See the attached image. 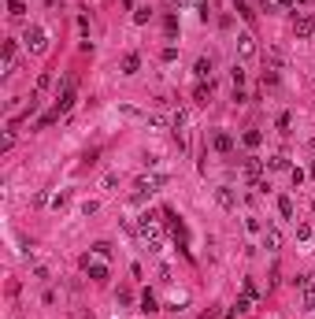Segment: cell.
Returning <instances> with one entry per match:
<instances>
[{
	"instance_id": "cell-1",
	"label": "cell",
	"mask_w": 315,
	"mask_h": 319,
	"mask_svg": "<svg viewBox=\"0 0 315 319\" xmlns=\"http://www.w3.org/2000/svg\"><path fill=\"white\" fill-rule=\"evenodd\" d=\"M134 234L141 237V245H145L149 252H160V219H156L152 212H145V215H141V223H137V227H134Z\"/></svg>"
},
{
	"instance_id": "cell-2",
	"label": "cell",
	"mask_w": 315,
	"mask_h": 319,
	"mask_svg": "<svg viewBox=\"0 0 315 319\" xmlns=\"http://www.w3.org/2000/svg\"><path fill=\"white\" fill-rule=\"evenodd\" d=\"M297 282H301V305L311 312V308H315V275H311V271H304V275H297Z\"/></svg>"
},
{
	"instance_id": "cell-3",
	"label": "cell",
	"mask_w": 315,
	"mask_h": 319,
	"mask_svg": "<svg viewBox=\"0 0 315 319\" xmlns=\"http://www.w3.org/2000/svg\"><path fill=\"white\" fill-rule=\"evenodd\" d=\"M74 108V78H67V82H63V89H59V97H56V115H67V111Z\"/></svg>"
},
{
	"instance_id": "cell-4",
	"label": "cell",
	"mask_w": 315,
	"mask_h": 319,
	"mask_svg": "<svg viewBox=\"0 0 315 319\" xmlns=\"http://www.w3.org/2000/svg\"><path fill=\"white\" fill-rule=\"evenodd\" d=\"M23 41L30 45V52H34V56H41L45 49H49V34H45V30H41V26H30Z\"/></svg>"
},
{
	"instance_id": "cell-5",
	"label": "cell",
	"mask_w": 315,
	"mask_h": 319,
	"mask_svg": "<svg viewBox=\"0 0 315 319\" xmlns=\"http://www.w3.org/2000/svg\"><path fill=\"white\" fill-rule=\"evenodd\" d=\"M163 219H167V227H171V237H175V245L178 249H185V223L171 212V208H163Z\"/></svg>"
},
{
	"instance_id": "cell-6",
	"label": "cell",
	"mask_w": 315,
	"mask_h": 319,
	"mask_svg": "<svg viewBox=\"0 0 315 319\" xmlns=\"http://www.w3.org/2000/svg\"><path fill=\"white\" fill-rule=\"evenodd\" d=\"M241 171H245V178H248L252 186H256V182H263V171H267V164H263L260 156H248L245 164H241Z\"/></svg>"
},
{
	"instance_id": "cell-7",
	"label": "cell",
	"mask_w": 315,
	"mask_h": 319,
	"mask_svg": "<svg viewBox=\"0 0 315 319\" xmlns=\"http://www.w3.org/2000/svg\"><path fill=\"white\" fill-rule=\"evenodd\" d=\"M82 267H86V275L93 278V282H108V264H100V260H82Z\"/></svg>"
},
{
	"instance_id": "cell-8",
	"label": "cell",
	"mask_w": 315,
	"mask_h": 319,
	"mask_svg": "<svg viewBox=\"0 0 315 319\" xmlns=\"http://www.w3.org/2000/svg\"><path fill=\"white\" fill-rule=\"evenodd\" d=\"M293 34L297 37H315V19H311V15H301V19H293Z\"/></svg>"
},
{
	"instance_id": "cell-9",
	"label": "cell",
	"mask_w": 315,
	"mask_h": 319,
	"mask_svg": "<svg viewBox=\"0 0 315 319\" xmlns=\"http://www.w3.org/2000/svg\"><path fill=\"white\" fill-rule=\"evenodd\" d=\"M212 149H215V152H223V156H226V152H234V134L215 130V134H212Z\"/></svg>"
},
{
	"instance_id": "cell-10",
	"label": "cell",
	"mask_w": 315,
	"mask_h": 319,
	"mask_svg": "<svg viewBox=\"0 0 315 319\" xmlns=\"http://www.w3.org/2000/svg\"><path fill=\"white\" fill-rule=\"evenodd\" d=\"M238 56H241V59H252V56H256V37H252L248 30H245V34H238Z\"/></svg>"
},
{
	"instance_id": "cell-11",
	"label": "cell",
	"mask_w": 315,
	"mask_h": 319,
	"mask_svg": "<svg viewBox=\"0 0 315 319\" xmlns=\"http://www.w3.org/2000/svg\"><path fill=\"white\" fill-rule=\"evenodd\" d=\"M212 67H215V63H212V56H200V59L193 63V74L200 78V82H212Z\"/></svg>"
},
{
	"instance_id": "cell-12",
	"label": "cell",
	"mask_w": 315,
	"mask_h": 319,
	"mask_svg": "<svg viewBox=\"0 0 315 319\" xmlns=\"http://www.w3.org/2000/svg\"><path fill=\"white\" fill-rule=\"evenodd\" d=\"M215 201L223 204V208H238V197H234L230 186H219V189H215Z\"/></svg>"
},
{
	"instance_id": "cell-13",
	"label": "cell",
	"mask_w": 315,
	"mask_h": 319,
	"mask_svg": "<svg viewBox=\"0 0 315 319\" xmlns=\"http://www.w3.org/2000/svg\"><path fill=\"white\" fill-rule=\"evenodd\" d=\"M263 245H267V249H282V234H278V227H267V230H263Z\"/></svg>"
},
{
	"instance_id": "cell-14",
	"label": "cell",
	"mask_w": 315,
	"mask_h": 319,
	"mask_svg": "<svg viewBox=\"0 0 315 319\" xmlns=\"http://www.w3.org/2000/svg\"><path fill=\"white\" fill-rule=\"evenodd\" d=\"M15 71V41H4V74Z\"/></svg>"
},
{
	"instance_id": "cell-15",
	"label": "cell",
	"mask_w": 315,
	"mask_h": 319,
	"mask_svg": "<svg viewBox=\"0 0 315 319\" xmlns=\"http://www.w3.org/2000/svg\"><path fill=\"white\" fill-rule=\"evenodd\" d=\"M267 171H293V167H289V160L278 152V156H271V160H267Z\"/></svg>"
},
{
	"instance_id": "cell-16",
	"label": "cell",
	"mask_w": 315,
	"mask_h": 319,
	"mask_svg": "<svg viewBox=\"0 0 315 319\" xmlns=\"http://www.w3.org/2000/svg\"><path fill=\"white\" fill-rule=\"evenodd\" d=\"M141 312H149V315H152V312H160V301H156V297H152L149 290L141 293Z\"/></svg>"
},
{
	"instance_id": "cell-17",
	"label": "cell",
	"mask_w": 315,
	"mask_h": 319,
	"mask_svg": "<svg viewBox=\"0 0 315 319\" xmlns=\"http://www.w3.org/2000/svg\"><path fill=\"white\" fill-rule=\"evenodd\" d=\"M137 67H141V56L137 52H130V56L122 59V74H137Z\"/></svg>"
},
{
	"instance_id": "cell-18",
	"label": "cell",
	"mask_w": 315,
	"mask_h": 319,
	"mask_svg": "<svg viewBox=\"0 0 315 319\" xmlns=\"http://www.w3.org/2000/svg\"><path fill=\"white\" fill-rule=\"evenodd\" d=\"M278 215L282 219H293V197H278Z\"/></svg>"
},
{
	"instance_id": "cell-19",
	"label": "cell",
	"mask_w": 315,
	"mask_h": 319,
	"mask_svg": "<svg viewBox=\"0 0 315 319\" xmlns=\"http://www.w3.org/2000/svg\"><path fill=\"white\" fill-rule=\"evenodd\" d=\"M212 101V82H200L197 86V104H208Z\"/></svg>"
},
{
	"instance_id": "cell-20",
	"label": "cell",
	"mask_w": 315,
	"mask_h": 319,
	"mask_svg": "<svg viewBox=\"0 0 315 319\" xmlns=\"http://www.w3.org/2000/svg\"><path fill=\"white\" fill-rule=\"evenodd\" d=\"M230 78H234V89H241V86H245V67H241V63H234Z\"/></svg>"
},
{
	"instance_id": "cell-21",
	"label": "cell",
	"mask_w": 315,
	"mask_h": 319,
	"mask_svg": "<svg viewBox=\"0 0 315 319\" xmlns=\"http://www.w3.org/2000/svg\"><path fill=\"white\" fill-rule=\"evenodd\" d=\"M8 15H15V19H23V15H26V4H23V0H8Z\"/></svg>"
},
{
	"instance_id": "cell-22",
	"label": "cell",
	"mask_w": 315,
	"mask_h": 319,
	"mask_svg": "<svg viewBox=\"0 0 315 319\" xmlns=\"http://www.w3.org/2000/svg\"><path fill=\"white\" fill-rule=\"evenodd\" d=\"M241 141H245L248 149H256L260 141H263V134H260V130H245V137H241Z\"/></svg>"
},
{
	"instance_id": "cell-23",
	"label": "cell",
	"mask_w": 315,
	"mask_h": 319,
	"mask_svg": "<svg viewBox=\"0 0 315 319\" xmlns=\"http://www.w3.org/2000/svg\"><path fill=\"white\" fill-rule=\"evenodd\" d=\"M234 312H238V315H245V312H252V297H238V305H234Z\"/></svg>"
},
{
	"instance_id": "cell-24",
	"label": "cell",
	"mask_w": 315,
	"mask_h": 319,
	"mask_svg": "<svg viewBox=\"0 0 315 319\" xmlns=\"http://www.w3.org/2000/svg\"><path fill=\"white\" fill-rule=\"evenodd\" d=\"M234 11H238L241 19H252V15H256V11H252V8L245 4V0H234Z\"/></svg>"
},
{
	"instance_id": "cell-25",
	"label": "cell",
	"mask_w": 315,
	"mask_h": 319,
	"mask_svg": "<svg viewBox=\"0 0 315 319\" xmlns=\"http://www.w3.org/2000/svg\"><path fill=\"white\" fill-rule=\"evenodd\" d=\"M93 252H97V256H104V260H108V256H112V245H108V242H97V245H93Z\"/></svg>"
},
{
	"instance_id": "cell-26",
	"label": "cell",
	"mask_w": 315,
	"mask_h": 319,
	"mask_svg": "<svg viewBox=\"0 0 315 319\" xmlns=\"http://www.w3.org/2000/svg\"><path fill=\"white\" fill-rule=\"evenodd\" d=\"M185 123H189V115H185V111H175V119H171V126H175V130H182Z\"/></svg>"
},
{
	"instance_id": "cell-27",
	"label": "cell",
	"mask_w": 315,
	"mask_h": 319,
	"mask_svg": "<svg viewBox=\"0 0 315 319\" xmlns=\"http://www.w3.org/2000/svg\"><path fill=\"white\" fill-rule=\"evenodd\" d=\"M67 201H71L67 193H56V197H52V208H56V212H59V208H67Z\"/></svg>"
},
{
	"instance_id": "cell-28",
	"label": "cell",
	"mask_w": 315,
	"mask_h": 319,
	"mask_svg": "<svg viewBox=\"0 0 315 319\" xmlns=\"http://www.w3.org/2000/svg\"><path fill=\"white\" fill-rule=\"evenodd\" d=\"M289 182H293V186H301V182H304V171H301V167H293V171H289Z\"/></svg>"
},
{
	"instance_id": "cell-29",
	"label": "cell",
	"mask_w": 315,
	"mask_h": 319,
	"mask_svg": "<svg viewBox=\"0 0 315 319\" xmlns=\"http://www.w3.org/2000/svg\"><path fill=\"white\" fill-rule=\"evenodd\" d=\"M97 208H100L97 201H86V204H82V215H97Z\"/></svg>"
},
{
	"instance_id": "cell-30",
	"label": "cell",
	"mask_w": 315,
	"mask_h": 319,
	"mask_svg": "<svg viewBox=\"0 0 315 319\" xmlns=\"http://www.w3.org/2000/svg\"><path fill=\"white\" fill-rule=\"evenodd\" d=\"M275 126H278V134H289V115H278Z\"/></svg>"
},
{
	"instance_id": "cell-31",
	"label": "cell",
	"mask_w": 315,
	"mask_h": 319,
	"mask_svg": "<svg viewBox=\"0 0 315 319\" xmlns=\"http://www.w3.org/2000/svg\"><path fill=\"white\" fill-rule=\"evenodd\" d=\"M297 237H301V242H308V237H311V227H308V223H301V227H297Z\"/></svg>"
},
{
	"instance_id": "cell-32",
	"label": "cell",
	"mask_w": 315,
	"mask_h": 319,
	"mask_svg": "<svg viewBox=\"0 0 315 319\" xmlns=\"http://www.w3.org/2000/svg\"><path fill=\"white\" fill-rule=\"evenodd\" d=\"M175 30H178V19H175V15H167V37H175Z\"/></svg>"
},
{
	"instance_id": "cell-33",
	"label": "cell",
	"mask_w": 315,
	"mask_h": 319,
	"mask_svg": "<svg viewBox=\"0 0 315 319\" xmlns=\"http://www.w3.org/2000/svg\"><path fill=\"white\" fill-rule=\"evenodd\" d=\"M49 86H52V74H49V71H45V74L37 78V89H49Z\"/></svg>"
},
{
	"instance_id": "cell-34",
	"label": "cell",
	"mask_w": 315,
	"mask_h": 319,
	"mask_svg": "<svg viewBox=\"0 0 315 319\" xmlns=\"http://www.w3.org/2000/svg\"><path fill=\"white\" fill-rule=\"evenodd\" d=\"M134 23H149V8H137L134 11Z\"/></svg>"
},
{
	"instance_id": "cell-35",
	"label": "cell",
	"mask_w": 315,
	"mask_h": 319,
	"mask_svg": "<svg viewBox=\"0 0 315 319\" xmlns=\"http://www.w3.org/2000/svg\"><path fill=\"white\" fill-rule=\"evenodd\" d=\"M245 297L256 301V282H252V278H245Z\"/></svg>"
},
{
	"instance_id": "cell-36",
	"label": "cell",
	"mask_w": 315,
	"mask_h": 319,
	"mask_svg": "<svg viewBox=\"0 0 315 319\" xmlns=\"http://www.w3.org/2000/svg\"><path fill=\"white\" fill-rule=\"evenodd\" d=\"M11 145H15V130H8V134H4V145H0V149H4V152H8Z\"/></svg>"
},
{
	"instance_id": "cell-37",
	"label": "cell",
	"mask_w": 315,
	"mask_h": 319,
	"mask_svg": "<svg viewBox=\"0 0 315 319\" xmlns=\"http://www.w3.org/2000/svg\"><path fill=\"white\" fill-rule=\"evenodd\" d=\"M311 178H315V164H311Z\"/></svg>"
},
{
	"instance_id": "cell-38",
	"label": "cell",
	"mask_w": 315,
	"mask_h": 319,
	"mask_svg": "<svg viewBox=\"0 0 315 319\" xmlns=\"http://www.w3.org/2000/svg\"><path fill=\"white\" fill-rule=\"evenodd\" d=\"M297 4H308V0H297Z\"/></svg>"
},
{
	"instance_id": "cell-39",
	"label": "cell",
	"mask_w": 315,
	"mask_h": 319,
	"mask_svg": "<svg viewBox=\"0 0 315 319\" xmlns=\"http://www.w3.org/2000/svg\"><path fill=\"white\" fill-rule=\"evenodd\" d=\"M311 212H315V201H311Z\"/></svg>"
},
{
	"instance_id": "cell-40",
	"label": "cell",
	"mask_w": 315,
	"mask_h": 319,
	"mask_svg": "<svg viewBox=\"0 0 315 319\" xmlns=\"http://www.w3.org/2000/svg\"><path fill=\"white\" fill-rule=\"evenodd\" d=\"M311 149H315V141H311Z\"/></svg>"
},
{
	"instance_id": "cell-41",
	"label": "cell",
	"mask_w": 315,
	"mask_h": 319,
	"mask_svg": "<svg viewBox=\"0 0 315 319\" xmlns=\"http://www.w3.org/2000/svg\"><path fill=\"white\" fill-rule=\"evenodd\" d=\"M311 82H315V74H311Z\"/></svg>"
}]
</instances>
